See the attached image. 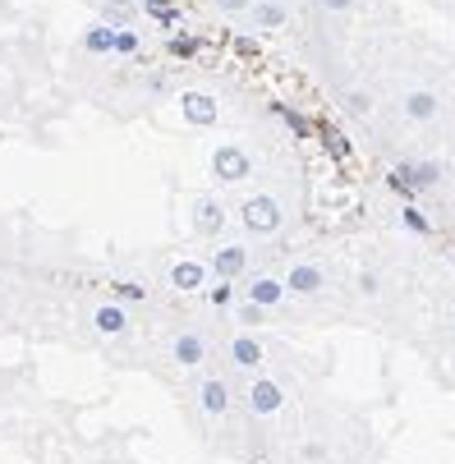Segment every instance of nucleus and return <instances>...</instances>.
Masks as SVG:
<instances>
[{"label": "nucleus", "instance_id": "1", "mask_svg": "<svg viewBox=\"0 0 455 464\" xmlns=\"http://www.w3.org/2000/svg\"><path fill=\"white\" fill-rule=\"evenodd\" d=\"M239 226L248 235H281L286 203H281L276 193H253V198H244V203H239Z\"/></svg>", "mask_w": 455, "mask_h": 464}, {"label": "nucleus", "instance_id": "2", "mask_svg": "<svg viewBox=\"0 0 455 464\" xmlns=\"http://www.w3.org/2000/svg\"><path fill=\"white\" fill-rule=\"evenodd\" d=\"M193 405H198L203 419L221 423V419L235 410V391H230V382H226L221 372H203L198 382H193Z\"/></svg>", "mask_w": 455, "mask_h": 464}, {"label": "nucleus", "instance_id": "3", "mask_svg": "<svg viewBox=\"0 0 455 464\" xmlns=\"http://www.w3.org/2000/svg\"><path fill=\"white\" fill-rule=\"evenodd\" d=\"M203 262H208L212 281H230V285H235V281H244V276H248L253 248H248L244 239H221V244H217V248H212Z\"/></svg>", "mask_w": 455, "mask_h": 464}, {"label": "nucleus", "instance_id": "4", "mask_svg": "<svg viewBox=\"0 0 455 464\" xmlns=\"http://www.w3.org/2000/svg\"><path fill=\"white\" fill-rule=\"evenodd\" d=\"M286 386L276 382V377H267V372H257V377H248V386H244V405H248V414L253 419H276L281 410H286Z\"/></svg>", "mask_w": 455, "mask_h": 464}, {"label": "nucleus", "instance_id": "5", "mask_svg": "<svg viewBox=\"0 0 455 464\" xmlns=\"http://www.w3.org/2000/svg\"><path fill=\"white\" fill-rule=\"evenodd\" d=\"M189 226H193V235H203V239H221L226 226H230V208L221 203L217 193H198L189 203Z\"/></svg>", "mask_w": 455, "mask_h": 464}, {"label": "nucleus", "instance_id": "6", "mask_svg": "<svg viewBox=\"0 0 455 464\" xmlns=\"http://www.w3.org/2000/svg\"><path fill=\"white\" fill-rule=\"evenodd\" d=\"M166 354H170V363H175V368H184V372H198V368L212 359V341L203 336V331L184 326V331H175V336H170Z\"/></svg>", "mask_w": 455, "mask_h": 464}, {"label": "nucleus", "instance_id": "7", "mask_svg": "<svg viewBox=\"0 0 455 464\" xmlns=\"http://www.w3.org/2000/svg\"><path fill=\"white\" fill-rule=\"evenodd\" d=\"M226 363L239 377H257L263 363H267V350H263V341H257L253 331H235V336L226 341Z\"/></svg>", "mask_w": 455, "mask_h": 464}, {"label": "nucleus", "instance_id": "8", "mask_svg": "<svg viewBox=\"0 0 455 464\" xmlns=\"http://www.w3.org/2000/svg\"><path fill=\"white\" fill-rule=\"evenodd\" d=\"M212 175L217 184H248L253 179V157L239 143H217L212 148Z\"/></svg>", "mask_w": 455, "mask_h": 464}, {"label": "nucleus", "instance_id": "9", "mask_svg": "<svg viewBox=\"0 0 455 464\" xmlns=\"http://www.w3.org/2000/svg\"><path fill=\"white\" fill-rule=\"evenodd\" d=\"M88 326L97 331L102 341H120V336H129V326H134V317H129V308H124V304L102 299V304H92V308H88Z\"/></svg>", "mask_w": 455, "mask_h": 464}, {"label": "nucleus", "instance_id": "10", "mask_svg": "<svg viewBox=\"0 0 455 464\" xmlns=\"http://www.w3.org/2000/svg\"><path fill=\"white\" fill-rule=\"evenodd\" d=\"M286 299H290V295H286V281H281L276 272H253V276H244V304H257V308L276 313Z\"/></svg>", "mask_w": 455, "mask_h": 464}, {"label": "nucleus", "instance_id": "11", "mask_svg": "<svg viewBox=\"0 0 455 464\" xmlns=\"http://www.w3.org/2000/svg\"><path fill=\"white\" fill-rule=\"evenodd\" d=\"M166 285L179 290V295H203V290L212 285V272H208L203 257H179V262H170Z\"/></svg>", "mask_w": 455, "mask_h": 464}, {"label": "nucleus", "instance_id": "12", "mask_svg": "<svg viewBox=\"0 0 455 464\" xmlns=\"http://www.w3.org/2000/svg\"><path fill=\"white\" fill-rule=\"evenodd\" d=\"M281 281H286V295H299V299H317L322 290H327L322 262H290V272Z\"/></svg>", "mask_w": 455, "mask_h": 464}, {"label": "nucleus", "instance_id": "13", "mask_svg": "<svg viewBox=\"0 0 455 464\" xmlns=\"http://www.w3.org/2000/svg\"><path fill=\"white\" fill-rule=\"evenodd\" d=\"M179 115L193 129H212L221 120V102L212 92H203V88H189V92H179Z\"/></svg>", "mask_w": 455, "mask_h": 464}, {"label": "nucleus", "instance_id": "14", "mask_svg": "<svg viewBox=\"0 0 455 464\" xmlns=\"http://www.w3.org/2000/svg\"><path fill=\"white\" fill-rule=\"evenodd\" d=\"M441 179V166H432V161H401L396 166V184L405 188V193H423V188H432Z\"/></svg>", "mask_w": 455, "mask_h": 464}, {"label": "nucleus", "instance_id": "15", "mask_svg": "<svg viewBox=\"0 0 455 464\" xmlns=\"http://www.w3.org/2000/svg\"><path fill=\"white\" fill-rule=\"evenodd\" d=\"M248 28H257V33H276V28H286V5H281V0H253Z\"/></svg>", "mask_w": 455, "mask_h": 464}, {"label": "nucleus", "instance_id": "16", "mask_svg": "<svg viewBox=\"0 0 455 464\" xmlns=\"http://www.w3.org/2000/svg\"><path fill=\"white\" fill-rule=\"evenodd\" d=\"M437 92H428V88H410L405 92V120H414V124H428L432 115H437Z\"/></svg>", "mask_w": 455, "mask_h": 464}, {"label": "nucleus", "instance_id": "17", "mask_svg": "<svg viewBox=\"0 0 455 464\" xmlns=\"http://www.w3.org/2000/svg\"><path fill=\"white\" fill-rule=\"evenodd\" d=\"M102 24L106 28H134L139 24V0H102Z\"/></svg>", "mask_w": 455, "mask_h": 464}, {"label": "nucleus", "instance_id": "18", "mask_svg": "<svg viewBox=\"0 0 455 464\" xmlns=\"http://www.w3.org/2000/svg\"><path fill=\"white\" fill-rule=\"evenodd\" d=\"M115 33H120V28H106L102 19L88 24V33H83V51H88V55H115Z\"/></svg>", "mask_w": 455, "mask_h": 464}, {"label": "nucleus", "instance_id": "19", "mask_svg": "<svg viewBox=\"0 0 455 464\" xmlns=\"http://www.w3.org/2000/svg\"><path fill=\"white\" fill-rule=\"evenodd\" d=\"M139 14L157 19L161 28H170V24L179 19V10H175V0H139Z\"/></svg>", "mask_w": 455, "mask_h": 464}, {"label": "nucleus", "instance_id": "20", "mask_svg": "<svg viewBox=\"0 0 455 464\" xmlns=\"http://www.w3.org/2000/svg\"><path fill=\"white\" fill-rule=\"evenodd\" d=\"M143 51V33L139 28H120L115 33V55H139Z\"/></svg>", "mask_w": 455, "mask_h": 464}, {"label": "nucleus", "instance_id": "21", "mask_svg": "<svg viewBox=\"0 0 455 464\" xmlns=\"http://www.w3.org/2000/svg\"><path fill=\"white\" fill-rule=\"evenodd\" d=\"M267 317H272V313H267V308H257V304H239V308H235V322H239L244 331H253V326H263Z\"/></svg>", "mask_w": 455, "mask_h": 464}, {"label": "nucleus", "instance_id": "22", "mask_svg": "<svg viewBox=\"0 0 455 464\" xmlns=\"http://www.w3.org/2000/svg\"><path fill=\"white\" fill-rule=\"evenodd\" d=\"M203 295H208L212 308H230V304H235V285H230V281H212Z\"/></svg>", "mask_w": 455, "mask_h": 464}, {"label": "nucleus", "instance_id": "23", "mask_svg": "<svg viewBox=\"0 0 455 464\" xmlns=\"http://www.w3.org/2000/svg\"><path fill=\"white\" fill-rule=\"evenodd\" d=\"M341 106H345L350 115H359V120H363V115L373 111V102H368V92H359V88H350V92L341 97Z\"/></svg>", "mask_w": 455, "mask_h": 464}, {"label": "nucleus", "instance_id": "24", "mask_svg": "<svg viewBox=\"0 0 455 464\" xmlns=\"http://www.w3.org/2000/svg\"><path fill=\"white\" fill-rule=\"evenodd\" d=\"M401 221H405V230H410V235H428V230H432V226H428V217H423L419 208H405V212H401Z\"/></svg>", "mask_w": 455, "mask_h": 464}, {"label": "nucleus", "instance_id": "25", "mask_svg": "<svg viewBox=\"0 0 455 464\" xmlns=\"http://www.w3.org/2000/svg\"><path fill=\"white\" fill-rule=\"evenodd\" d=\"M212 5H217L226 19H239V14H248V10H253V0H212Z\"/></svg>", "mask_w": 455, "mask_h": 464}, {"label": "nucleus", "instance_id": "26", "mask_svg": "<svg viewBox=\"0 0 455 464\" xmlns=\"http://www.w3.org/2000/svg\"><path fill=\"white\" fill-rule=\"evenodd\" d=\"M322 10H332V14H345V10H354V0H317Z\"/></svg>", "mask_w": 455, "mask_h": 464}, {"label": "nucleus", "instance_id": "27", "mask_svg": "<svg viewBox=\"0 0 455 464\" xmlns=\"http://www.w3.org/2000/svg\"><path fill=\"white\" fill-rule=\"evenodd\" d=\"M0 285H5V276H0Z\"/></svg>", "mask_w": 455, "mask_h": 464}]
</instances>
